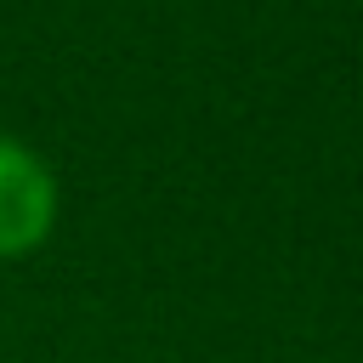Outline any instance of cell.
Wrapping results in <instances>:
<instances>
[{"instance_id": "1", "label": "cell", "mask_w": 363, "mask_h": 363, "mask_svg": "<svg viewBox=\"0 0 363 363\" xmlns=\"http://www.w3.org/2000/svg\"><path fill=\"white\" fill-rule=\"evenodd\" d=\"M57 227V176L51 164L0 130V261L40 250Z\"/></svg>"}]
</instances>
